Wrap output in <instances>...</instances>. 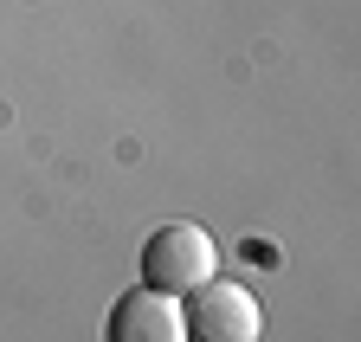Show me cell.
<instances>
[{
	"label": "cell",
	"instance_id": "obj_1",
	"mask_svg": "<svg viewBox=\"0 0 361 342\" xmlns=\"http://www.w3.org/2000/svg\"><path fill=\"white\" fill-rule=\"evenodd\" d=\"M213 265H219V245H213V233L194 226V220H168V226H155L149 245H142V284H149V291H168V297H188L194 284H207Z\"/></svg>",
	"mask_w": 361,
	"mask_h": 342
},
{
	"label": "cell",
	"instance_id": "obj_2",
	"mask_svg": "<svg viewBox=\"0 0 361 342\" xmlns=\"http://www.w3.org/2000/svg\"><path fill=\"white\" fill-rule=\"evenodd\" d=\"M180 329H188V342H258L264 336V304L233 278H207L180 304Z\"/></svg>",
	"mask_w": 361,
	"mask_h": 342
},
{
	"label": "cell",
	"instance_id": "obj_3",
	"mask_svg": "<svg viewBox=\"0 0 361 342\" xmlns=\"http://www.w3.org/2000/svg\"><path fill=\"white\" fill-rule=\"evenodd\" d=\"M104 342H188L180 329V304L168 291H129L110 304V323H104Z\"/></svg>",
	"mask_w": 361,
	"mask_h": 342
}]
</instances>
